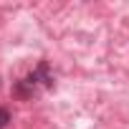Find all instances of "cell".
Listing matches in <instances>:
<instances>
[{"label": "cell", "instance_id": "1", "mask_svg": "<svg viewBox=\"0 0 129 129\" xmlns=\"http://www.w3.org/2000/svg\"><path fill=\"white\" fill-rule=\"evenodd\" d=\"M8 121H10V111L0 106V129H5V126H8Z\"/></svg>", "mask_w": 129, "mask_h": 129}]
</instances>
